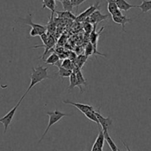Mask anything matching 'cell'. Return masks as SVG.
I'll return each mask as SVG.
<instances>
[{
	"instance_id": "cell-12",
	"label": "cell",
	"mask_w": 151,
	"mask_h": 151,
	"mask_svg": "<svg viewBox=\"0 0 151 151\" xmlns=\"http://www.w3.org/2000/svg\"><path fill=\"white\" fill-rule=\"evenodd\" d=\"M55 43V38H53L52 36H49V38H48V41H47V43L46 44H43V45H38V46H35V47H33L34 48H36V47H44L45 48V50H44V53H43V56H41V59H44V56H46V54H47V52L49 51V50L50 49H51L52 47L54 46Z\"/></svg>"
},
{
	"instance_id": "cell-17",
	"label": "cell",
	"mask_w": 151,
	"mask_h": 151,
	"mask_svg": "<svg viewBox=\"0 0 151 151\" xmlns=\"http://www.w3.org/2000/svg\"><path fill=\"white\" fill-rule=\"evenodd\" d=\"M88 56H87L86 55H80V56H77L76 59L73 61L75 66H77L80 69H81L83 68V66L84 64L86 63L87 59H88Z\"/></svg>"
},
{
	"instance_id": "cell-4",
	"label": "cell",
	"mask_w": 151,
	"mask_h": 151,
	"mask_svg": "<svg viewBox=\"0 0 151 151\" xmlns=\"http://www.w3.org/2000/svg\"><path fill=\"white\" fill-rule=\"evenodd\" d=\"M100 1H97L94 4L90 6L88 8H87L86 10H84L83 12L81 13L80 15H78L76 17V19L75 20L78 21V22H85L86 19L88 17H89L94 11H96L97 10H100Z\"/></svg>"
},
{
	"instance_id": "cell-25",
	"label": "cell",
	"mask_w": 151,
	"mask_h": 151,
	"mask_svg": "<svg viewBox=\"0 0 151 151\" xmlns=\"http://www.w3.org/2000/svg\"><path fill=\"white\" fill-rule=\"evenodd\" d=\"M84 115H86V117L87 118L91 120V121H94V122L97 123V125L100 126V122H99L98 119H97V115H96L95 114V110L91 111H88V112H86V113H84Z\"/></svg>"
},
{
	"instance_id": "cell-1",
	"label": "cell",
	"mask_w": 151,
	"mask_h": 151,
	"mask_svg": "<svg viewBox=\"0 0 151 151\" xmlns=\"http://www.w3.org/2000/svg\"><path fill=\"white\" fill-rule=\"evenodd\" d=\"M46 78H50V76L48 75V68H44L42 66H38L35 68H32V73H31L30 76V83L28 87L27 90L24 93V94L22 96L21 98L22 100H23L24 98L26 96L28 92L30 91L31 89L37 84L38 83L41 82L43 80L46 79Z\"/></svg>"
},
{
	"instance_id": "cell-14",
	"label": "cell",
	"mask_w": 151,
	"mask_h": 151,
	"mask_svg": "<svg viewBox=\"0 0 151 151\" xmlns=\"http://www.w3.org/2000/svg\"><path fill=\"white\" fill-rule=\"evenodd\" d=\"M102 130H103V129H102ZM103 133H104L105 139H106V142H107L108 144L109 145L110 148L111 149V150L112 151H118V150H119V149H118V147H117V146L116 145V144L114 143V142L113 141V139L111 138L110 135L109 134L108 130H103Z\"/></svg>"
},
{
	"instance_id": "cell-33",
	"label": "cell",
	"mask_w": 151,
	"mask_h": 151,
	"mask_svg": "<svg viewBox=\"0 0 151 151\" xmlns=\"http://www.w3.org/2000/svg\"><path fill=\"white\" fill-rule=\"evenodd\" d=\"M81 151H83V150H81Z\"/></svg>"
},
{
	"instance_id": "cell-18",
	"label": "cell",
	"mask_w": 151,
	"mask_h": 151,
	"mask_svg": "<svg viewBox=\"0 0 151 151\" xmlns=\"http://www.w3.org/2000/svg\"><path fill=\"white\" fill-rule=\"evenodd\" d=\"M60 61V57L59 55L57 53H52L50 55L48 58L44 61V63L47 64V65H56V63L59 62Z\"/></svg>"
},
{
	"instance_id": "cell-11",
	"label": "cell",
	"mask_w": 151,
	"mask_h": 151,
	"mask_svg": "<svg viewBox=\"0 0 151 151\" xmlns=\"http://www.w3.org/2000/svg\"><path fill=\"white\" fill-rule=\"evenodd\" d=\"M118 7L122 11L127 12L131 8H137V5H134L128 3L126 0H116Z\"/></svg>"
},
{
	"instance_id": "cell-9",
	"label": "cell",
	"mask_w": 151,
	"mask_h": 151,
	"mask_svg": "<svg viewBox=\"0 0 151 151\" xmlns=\"http://www.w3.org/2000/svg\"><path fill=\"white\" fill-rule=\"evenodd\" d=\"M73 72H75L76 73L77 76V80H78V87L81 90V93H83V85H87V81L86 80V78H84L83 75L81 73V69L78 67H75V68L74 69Z\"/></svg>"
},
{
	"instance_id": "cell-7",
	"label": "cell",
	"mask_w": 151,
	"mask_h": 151,
	"mask_svg": "<svg viewBox=\"0 0 151 151\" xmlns=\"http://www.w3.org/2000/svg\"><path fill=\"white\" fill-rule=\"evenodd\" d=\"M22 22L24 24H27V25L31 26V28H34L35 30H36L37 32L38 33V35L39 36L41 35H42L43 33H45L46 31H47V27L44 26V25H39V24H35L32 22V15L29 14L26 19H22Z\"/></svg>"
},
{
	"instance_id": "cell-15",
	"label": "cell",
	"mask_w": 151,
	"mask_h": 151,
	"mask_svg": "<svg viewBox=\"0 0 151 151\" xmlns=\"http://www.w3.org/2000/svg\"><path fill=\"white\" fill-rule=\"evenodd\" d=\"M56 0H42L43 4V9L48 8L52 11V13H55V7H56Z\"/></svg>"
},
{
	"instance_id": "cell-23",
	"label": "cell",
	"mask_w": 151,
	"mask_h": 151,
	"mask_svg": "<svg viewBox=\"0 0 151 151\" xmlns=\"http://www.w3.org/2000/svg\"><path fill=\"white\" fill-rule=\"evenodd\" d=\"M55 13H57L58 17L60 18H66V19H76L77 16H75L72 12L70 11H56Z\"/></svg>"
},
{
	"instance_id": "cell-29",
	"label": "cell",
	"mask_w": 151,
	"mask_h": 151,
	"mask_svg": "<svg viewBox=\"0 0 151 151\" xmlns=\"http://www.w3.org/2000/svg\"><path fill=\"white\" fill-rule=\"evenodd\" d=\"M29 36L31 37H34V36H39L38 35V33L37 32L36 30H35L34 28H32L31 30L29 31Z\"/></svg>"
},
{
	"instance_id": "cell-31",
	"label": "cell",
	"mask_w": 151,
	"mask_h": 151,
	"mask_svg": "<svg viewBox=\"0 0 151 151\" xmlns=\"http://www.w3.org/2000/svg\"><path fill=\"white\" fill-rule=\"evenodd\" d=\"M122 143H123V144H124V145H125V147H126V148H127V150H128V151H131V150H130V148H129V147H128V145H127V144H125V142H123V141H122Z\"/></svg>"
},
{
	"instance_id": "cell-34",
	"label": "cell",
	"mask_w": 151,
	"mask_h": 151,
	"mask_svg": "<svg viewBox=\"0 0 151 151\" xmlns=\"http://www.w3.org/2000/svg\"><path fill=\"white\" fill-rule=\"evenodd\" d=\"M118 151H119V150H118Z\"/></svg>"
},
{
	"instance_id": "cell-2",
	"label": "cell",
	"mask_w": 151,
	"mask_h": 151,
	"mask_svg": "<svg viewBox=\"0 0 151 151\" xmlns=\"http://www.w3.org/2000/svg\"><path fill=\"white\" fill-rule=\"evenodd\" d=\"M47 115H49V117H50V119H49L48 125H47V128H46L45 131H44V134H43L42 136H41V139H40V140H39L38 143H40V142H41V141L43 140V139H44V136H46V134H47V132L49 131V130H50V127H51L52 126L54 125V124H56V123H57V122H58V121H60V120L61 119V118H63V117L70 116L71 114L64 113L60 112V111L55 110H54V111H47Z\"/></svg>"
},
{
	"instance_id": "cell-16",
	"label": "cell",
	"mask_w": 151,
	"mask_h": 151,
	"mask_svg": "<svg viewBox=\"0 0 151 151\" xmlns=\"http://www.w3.org/2000/svg\"><path fill=\"white\" fill-rule=\"evenodd\" d=\"M108 3V10L111 15H114L119 10L116 4V0H106Z\"/></svg>"
},
{
	"instance_id": "cell-30",
	"label": "cell",
	"mask_w": 151,
	"mask_h": 151,
	"mask_svg": "<svg viewBox=\"0 0 151 151\" xmlns=\"http://www.w3.org/2000/svg\"><path fill=\"white\" fill-rule=\"evenodd\" d=\"M103 148L97 146V145L96 144H93L92 146V148H91V151H103Z\"/></svg>"
},
{
	"instance_id": "cell-28",
	"label": "cell",
	"mask_w": 151,
	"mask_h": 151,
	"mask_svg": "<svg viewBox=\"0 0 151 151\" xmlns=\"http://www.w3.org/2000/svg\"><path fill=\"white\" fill-rule=\"evenodd\" d=\"M83 25H84V29L86 30V31H87V32H88H88L92 31V24L87 22H83Z\"/></svg>"
},
{
	"instance_id": "cell-19",
	"label": "cell",
	"mask_w": 151,
	"mask_h": 151,
	"mask_svg": "<svg viewBox=\"0 0 151 151\" xmlns=\"http://www.w3.org/2000/svg\"><path fill=\"white\" fill-rule=\"evenodd\" d=\"M57 66V68H58V76H59L60 77L62 78H64V77H69L71 76V74L72 73L73 71L71 70L66 69V68H63L61 65H55Z\"/></svg>"
},
{
	"instance_id": "cell-32",
	"label": "cell",
	"mask_w": 151,
	"mask_h": 151,
	"mask_svg": "<svg viewBox=\"0 0 151 151\" xmlns=\"http://www.w3.org/2000/svg\"><path fill=\"white\" fill-rule=\"evenodd\" d=\"M56 1H60V3H61L62 1H66V0H56Z\"/></svg>"
},
{
	"instance_id": "cell-27",
	"label": "cell",
	"mask_w": 151,
	"mask_h": 151,
	"mask_svg": "<svg viewBox=\"0 0 151 151\" xmlns=\"http://www.w3.org/2000/svg\"><path fill=\"white\" fill-rule=\"evenodd\" d=\"M86 0H71L72 3V5H73L74 7H76L77 10H78V7L81 5L82 3H83L84 1H86Z\"/></svg>"
},
{
	"instance_id": "cell-13",
	"label": "cell",
	"mask_w": 151,
	"mask_h": 151,
	"mask_svg": "<svg viewBox=\"0 0 151 151\" xmlns=\"http://www.w3.org/2000/svg\"><path fill=\"white\" fill-rule=\"evenodd\" d=\"M97 25L94 24V29L92 30L91 33V35H90V41H91V44H94V46L95 47H97V41H98V38L100 37V33L103 31V30L104 29V28H102L101 30H100L99 32H96V27H97Z\"/></svg>"
},
{
	"instance_id": "cell-20",
	"label": "cell",
	"mask_w": 151,
	"mask_h": 151,
	"mask_svg": "<svg viewBox=\"0 0 151 151\" xmlns=\"http://www.w3.org/2000/svg\"><path fill=\"white\" fill-rule=\"evenodd\" d=\"M137 8H140L142 10V13H145L151 10V0L146 1L143 0L140 5H137Z\"/></svg>"
},
{
	"instance_id": "cell-22",
	"label": "cell",
	"mask_w": 151,
	"mask_h": 151,
	"mask_svg": "<svg viewBox=\"0 0 151 151\" xmlns=\"http://www.w3.org/2000/svg\"><path fill=\"white\" fill-rule=\"evenodd\" d=\"M105 136H104V133H103V130H101L100 132H99V134L97 136V139H96L95 142H94V144L97 145V146L103 148L105 144Z\"/></svg>"
},
{
	"instance_id": "cell-6",
	"label": "cell",
	"mask_w": 151,
	"mask_h": 151,
	"mask_svg": "<svg viewBox=\"0 0 151 151\" xmlns=\"http://www.w3.org/2000/svg\"><path fill=\"white\" fill-rule=\"evenodd\" d=\"M95 114L97 115V118L98 119L99 122H100V126L102 127V129L103 130H108L111 127L112 123H113V121H112L111 118L110 117H103V115L100 113V107H99L97 110H95Z\"/></svg>"
},
{
	"instance_id": "cell-10",
	"label": "cell",
	"mask_w": 151,
	"mask_h": 151,
	"mask_svg": "<svg viewBox=\"0 0 151 151\" xmlns=\"http://www.w3.org/2000/svg\"><path fill=\"white\" fill-rule=\"evenodd\" d=\"M112 19H113L114 22L116 24H119L122 26V31L125 32V24L129 23V22H132V19H130V18L127 17L125 15H120V16H111Z\"/></svg>"
},
{
	"instance_id": "cell-5",
	"label": "cell",
	"mask_w": 151,
	"mask_h": 151,
	"mask_svg": "<svg viewBox=\"0 0 151 151\" xmlns=\"http://www.w3.org/2000/svg\"><path fill=\"white\" fill-rule=\"evenodd\" d=\"M109 17V14H103V13L100 12V10H97L96 11H94L89 17L87 18L85 20V22H89V23L92 24V25H97V24L100 23L103 21H105L106 19H107Z\"/></svg>"
},
{
	"instance_id": "cell-24",
	"label": "cell",
	"mask_w": 151,
	"mask_h": 151,
	"mask_svg": "<svg viewBox=\"0 0 151 151\" xmlns=\"http://www.w3.org/2000/svg\"><path fill=\"white\" fill-rule=\"evenodd\" d=\"M69 78V86L68 87L69 90H72L75 87H78V80H77L76 73L75 72H72Z\"/></svg>"
},
{
	"instance_id": "cell-21",
	"label": "cell",
	"mask_w": 151,
	"mask_h": 151,
	"mask_svg": "<svg viewBox=\"0 0 151 151\" xmlns=\"http://www.w3.org/2000/svg\"><path fill=\"white\" fill-rule=\"evenodd\" d=\"M60 65H61L63 68L68 70H71L72 71L74 70V69H75V67H76L73 61H72V59H69V58H66V59H63V62H62Z\"/></svg>"
},
{
	"instance_id": "cell-26",
	"label": "cell",
	"mask_w": 151,
	"mask_h": 151,
	"mask_svg": "<svg viewBox=\"0 0 151 151\" xmlns=\"http://www.w3.org/2000/svg\"><path fill=\"white\" fill-rule=\"evenodd\" d=\"M62 6H63V10L65 11H70L72 12L73 10V5H72V3L71 1V0H66V1H63L61 2Z\"/></svg>"
},
{
	"instance_id": "cell-8",
	"label": "cell",
	"mask_w": 151,
	"mask_h": 151,
	"mask_svg": "<svg viewBox=\"0 0 151 151\" xmlns=\"http://www.w3.org/2000/svg\"><path fill=\"white\" fill-rule=\"evenodd\" d=\"M63 102L64 104H66V105H72V106L75 107L78 110H79L81 112H82L83 113H86L88 111H91L94 110V109L92 106L88 105H85V104H82V103H76V102H72L71 101L69 100H63Z\"/></svg>"
},
{
	"instance_id": "cell-3",
	"label": "cell",
	"mask_w": 151,
	"mask_h": 151,
	"mask_svg": "<svg viewBox=\"0 0 151 151\" xmlns=\"http://www.w3.org/2000/svg\"><path fill=\"white\" fill-rule=\"evenodd\" d=\"M22 101V99H20V100H19V102H18L17 105H16L14 107L12 108V109L10 110L9 111V112L7 113L5 115H4V116L1 117V118H0V123L3 124V125H4V133H7V128H8V127L10 126V124H11L12 121H13V117H14L16 110H17V109H18V107H19V105H20Z\"/></svg>"
}]
</instances>
